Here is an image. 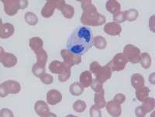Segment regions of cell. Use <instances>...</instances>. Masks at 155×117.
Returning a JSON list of instances; mask_svg holds the SVG:
<instances>
[{"label":"cell","instance_id":"33","mask_svg":"<svg viewBox=\"0 0 155 117\" xmlns=\"http://www.w3.org/2000/svg\"><path fill=\"white\" fill-rule=\"evenodd\" d=\"M40 78H41V81H42L45 85H51L54 81L53 77L51 76V75H48V74H45V73L43 74V75L40 77Z\"/></svg>","mask_w":155,"mask_h":117},{"label":"cell","instance_id":"6","mask_svg":"<svg viewBox=\"0 0 155 117\" xmlns=\"http://www.w3.org/2000/svg\"><path fill=\"white\" fill-rule=\"evenodd\" d=\"M1 97H5L9 93L17 94L20 92V85L19 82L15 81H7L1 85Z\"/></svg>","mask_w":155,"mask_h":117},{"label":"cell","instance_id":"12","mask_svg":"<svg viewBox=\"0 0 155 117\" xmlns=\"http://www.w3.org/2000/svg\"><path fill=\"white\" fill-rule=\"evenodd\" d=\"M70 68L69 66H68L65 63H62L58 60H54L50 64L49 69L52 73L58 74V75H62L63 73L65 72L67 70Z\"/></svg>","mask_w":155,"mask_h":117},{"label":"cell","instance_id":"23","mask_svg":"<svg viewBox=\"0 0 155 117\" xmlns=\"http://www.w3.org/2000/svg\"><path fill=\"white\" fill-rule=\"evenodd\" d=\"M131 83H132L133 87L135 89L143 86L144 84V79H143V75H139V74H134L131 77Z\"/></svg>","mask_w":155,"mask_h":117},{"label":"cell","instance_id":"24","mask_svg":"<svg viewBox=\"0 0 155 117\" xmlns=\"http://www.w3.org/2000/svg\"><path fill=\"white\" fill-rule=\"evenodd\" d=\"M60 10L62 13V14H63V16L65 18H67V19L72 18L74 14V7L70 5H67V4H64V5L61 8Z\"/></svg>","mask_w":155,"mask_h":117},{"label":"cell","instance_id":"3","mask_svg":"<svg viewBox=\"0 0 155 117\" xmlns=\"http://www.w3.org/2000/svg\"><path fill=\"white\" fill-rule=\"evenodd\" d=\"M37 61L33 67V73L37 77H41L45 71V64L48 60V54L44 50H38L36 52Z\"/></svg>","mask_w":155,"mask_h":117},{"label":"cell","instance_id":"19","mask_svg":"<svg viewBox=\"0 0 155 117\" xmlns=\"http://www.w3.org/2000/svg\"><path fill=\"white\" fill-rule=\"evenodd\" d=\"M149 92H150L149 89L147 87H144L143 85V86H141V87L136 89V96H137V99L139 101L143 102L148 96Z\"/></svg>","mask_w":155,"mask_h":117},{"label":"cell","instance_id":"14","mask_svg":"<svg viewBox=\"0 0 155 117\" xmlns=\"http://www.w3.org/2000/svg\"><path fill=\"white\" fill-rule=\"evenodd\" d=\"M104 31L111 36H119L122 31V28L118 23H109L104 27Z\"/></svg>","mask_w":155,"mask_h":117},{"label":"cell","instance_id":"25","mask_svg":"<svg viewBox=\"0 0 155 117\" xmlns=\"http://www.w3.org/2000/svg\"><path fill=\"white\" fill-rule=\"evenodd\" d=\"M69 90H70V93L72 96H78L83 93L84 88L82 87V85L80 83L74 82V83H73L72 85H71L70 88H69Z\"/></svg>","mask_w":155,"mask_h":117},{"label":"cell","instance_id":"32","mask_svg":"<svg viewBox=\"0 0 155 117\" xmlns=\"http://www.w3.org/2000/svg\"><path fill=\"white\" fill-rule=\"evenodd\" d=\"M113 20L117 23H124L126 20L125 13L124 12H118L113 16Z\"/></svg>","mask_w":155,"mask_h":117},{"label":"cell","instance_id":"28","mask_svg":"<svg viewBox=\"0 0 155 117\" xmlns=\"http://www.w3.org/2000/svg\"><path fill=\"white\" fill-rule=\"evenodd\" d=\"M141 65L144 69H148L151 64V58L150 56L147 53H143L140 54V60Z\"/></svg>","mask_w":155,"mask_h":117},{"label":"cell","instance_id":"8","mask_svg":"<svg viewBox=\"0 0 155 117\" xmlns=\"http://www.w3.org/2000/svg\"><path fill=\"white\" fill-rule=\"evenodd\" d=\"M127 62H128V60L125 57L124 54H117L113 57L112 61H110L112 70L115 71H122V70H124L125 68L126 64H127Z\"/></svg>","mask_w":155,"mask_h":117},{"label":"cell","instance_id":"5","mask_svg":"<svg viewBox=\"0 0 155 117\" xmlns=\"http://www.w3.org/2000/svg\"><path fill=\"white\" fill-rule=\"evenodd\" d=\"M140 50L139 48L132 44L126 45L124 50V55L128 61L132 64H137L140 60Z\"/></svg>","mask_w":155,"mask_h":117},{"label":"cell","instance_id":"10","mask_svg":"<svg viewBox=\"0 0 155 117\" xmlns=\"http://www.w3.org/2000/svg\"><path fill=\"white\" fill-rule=\"evenodd\" d=\"M1 62L5 67H14L17 63V58L12 54L5 53L1 47Z\"/></svg>","mask_w":155,"mask_h":117},{"label":"cell","instance_id":"4","mask_svg":"<svg viewBox=\"0 0 155 117\" xmlns=\"http://www.w3.org/2000/svg\"><path fill=\"white\" fill-rule=\"evenodd\" d=\"M4 3V9L6 14L13 16L19 9H25L28 5L27 1H2Z\"/></svg>","mask_w":155,"mask_h":117},{"label":"cell","instance_id":"7","mask_svg":"<svg viewBox=\"0 0 155 117\" xmlns=\"http://www.w3.org/2000/svg\"><path fill=\"white\" fill-rule=\"evenodd\" d=\"M64 5V1H48L41 11L43 17L49 18L54 13V9H61Z\"/></svg>","mask_w":155,"mask_h":117},{"label":"cell","instance_id":"27","mask_svg":"<svg viewBox=\"0 0 155 117\" xmlns=\"http://www.w3.org/2000/svg\"><path fill=\"white\" fill-rule=\"evenodd\" d=\"M92 43L94 44L95 47L97 49H99V50H103V49H105L106 47V45H107L106 39L104 37H101V36H97V37H95L93 41H92Z\"/></svg>","mask_w":155,"mask_h":117},{"label":"cell","instance_id":"1","mask_svg":"<svg viewBox=\"0 0 155 117\" xmlns=\"http://www.w3.org/2000/svg\"><path fill=\"white\" fill-rule=\"evenodd\" d=\"M92 32L88 27L79 26L69 36L67 41V50L73 54H85L92 47Z\"/></svg>","mask_w":155,"mask_h":117},{"label":"cell","instance_id":"9","mask_svg":"<svg viewBox=\"0 0 155 117\" xmlns=\"http://www.w3.org/2000/svg\"><path fill=\"white\" fill-rule=\"evenodd\" d=\"M61 54V57L64 60V63L70 67L81 62V56L73 54L68 50H62Z\"/></svg>","mask_w":155,"mask_h":117},{"label":"cell","instance_id":"30","mask_svg":"<svg viewBox=\"0 0 155 117\" xmlns=\"http://www.w3.org/2000/svg\"><path fill=\"white\" fill-rule=\"evenodd\" d=\"M125 13V17H126V20H128V21H134V20H137V18L138 16V12L137 10H136V9H130L128 11H125L124 12Z\"/></svg>","mask_w":155,"mask_h":117},{"label":"cell","instance_id":"17","mask_svg":"<svg viewBox=\"0 0 155 117\" xmlns=\"http://www.w3.org/2000/svg\"><path fill=\"white\" fill-rule=\"evenodd\" d=\"M35 111L40 116H47V114L50 113L49 108L46 102L44 101H37L35 104Z\"/></svg>","mask_w":155,"mask_h":117},{"label":"cell","instance_id":"29","mask_svg":"<svg viewBox=\"0 0 155 117\" xmlns=\"http://www.w3.org/2000/svg\"><path fill=\"white\" fill-rule=\"evenodd\" d=\"M24 19L26 20V22L31 26L36 25L37 22H38V18H37V16H36V14L31 13V12H29V13H26L24 16Z\"/></svg>","mask_w":155,"mask_h":117},{"label":"cell","instance_id":"22","mask_svg":"<svg viewBox=\"0 0 155 117\" xmlns=\"http://www.w3.org/2000/svg\"><path fill=\"white\" fill-rule=\"evenodd\" d=\"M30 47L34 52H37L41 50L43 47V41L41 38L33 37L30 40Z\"/></svg>","mask_w":155,"mask_h":117},{"label":"cell","instance_id":"26","mask_svg":"<svg viewBox=\"0 0 155 117\" xmlns=\"http://www.w3.org/2000/svg\"><path fill=\"white\" fill-rule=\"evenodd\" d=\"M143 111L145 113L150 112L152 109L154 108V99L152 98L147 97L143 101V106H142Z\"/></svg>","mask_w":155,"mask_h":117},{"label":"cell","instance_id":"20","mask_svg":"<svg viewBox=\"0 0 155 117\" xmlns=\"http://www.w3.org/2000/svg\"><path fill=\"white\" fill-rule=\"evenodd\" d=\"M95 103L98 108L102 109L106 106V101L104 99V91L103 89L101 91L98 92L95 95Z\"/></svg>","mask_w":155,"mask_h":117},{"label":"cell","instance_id":"13","mask_svg":"<svg viewBox=\"0 0 155 117\" xmlns=\"http://www.w3.org/2000/svg\"><path fill=\"white\" fill-rule=\"evenodd\" d=\"M62 100V95L56 89L50 90L47 93V102L51 106H54L61 102Z\"/></svg>","mask_w":155,"mask_h":117},{"label":"cell","instance_id":"34","mask_svg":"<svg viewBox=\"0 0 155 117\" xmlns=\"http://www.w3.org/2000/svg\"><path fill=\"white\" fill-rule=\"evenodd\" d=\"M102 83V82H100V81L97 79V78L96 79H95L92 83V89H93L95 92H99V91H101L102 89H103Z\"/></svg>","mask_w":155,"mask_h":117},{"label":"cell","instance_id":"16","mask_svg":"<svg viewBox=\"0 0 155 117\" xmlns=\"http://www.w3.org/2000/svg\"><path fill=\"white\" fill-rule=\"evenodd\" d=\"M14 33V27L10 23H1V32L0 37L2 39H5L13 34Z\"/></svg>","mask_w":155,"mask_h":117},{"label":"cell","instance_id":"35","mask_svg":"<svg viewBox=\"0 0 155 117\" xmlns=\"http://www.w3.org/2000/svg\"><path fill=\"white\" fill-rule=\"evenodd\" d=\"M90 115L92 117H94V116H102V112H101V110L100 109L98 108V107L96 106H92V107H91V109H90Z\"/></svg>","mask_w":155,"mask_h":117},{"label":"cell","instance_id":"11","mask_svg":"<svg viewBox=\"0 0 155 117\" xmlns=\"http://www.w3.org/2000/svg\"><path fill=\"white\" fill-rule=\"evenodd\" d=\"M112 75V68L110 62L105 65L104 67H100L98 72L95 74V76L98 80H99L100 82H105L107 81L108 79L110 78Z\"/></svg>","mask_w":155,"mask_h":117},{"label":"cell","instance_id":"31","mask_svg":"<svg viewBox=\"0 0 155 117\" xmlns=\"http://www.w3.org/2000/svg\"><path fill=\"white\" fill-rule=\"evenodd\" d=\"M73 109L77 112H83L85 110V109H86V104H85L84 101L78 100L73 105Z\"/></svg>","mask_w":155,"mask_h":117},{"label":"cell","instance_id":"36","mask_svg":"<svg viewBox=\"0 0 155 117\" xmlns=\"http://www.w3.org/2000/svg\"><path fill=\"white\" fill-rule=\"evenodd\" d=\"M70 75H71V71H70V68H69V69L67 70L65 72L63 73L62 75H59V77H58V80H59L61 82H64L69 79Z\"/></svg>","mask_w":155,"mask_h":117},{"label":"cell","instance_id":"38","mask_svg":"<svg viewBox=\"0 0 155 117\" xmlns=\"http://www.w3.org/2000/svg\"><path fill=\"white\" fill-rule=\"evenodd\" d=\"M126 98L124 94H117L114 98V101L116 102L119 103V104H122V103H124V102L125 101Z\"/></svg>","mask_w":155,"mask_h":117},{"label":"cell","instance_id":"40","mask_svg":"<svg viewBox=\"0 0 155 117\" xmlns=\"http://www.w3.org/2000/svg\"><path fill=\"white\" fill-rule=\"evenodd\" d=\"M6 112H5L4 109L1 110V116H9V115H10V116H13L12 112H11L9 109L6 110Z\"/></svg>","mask_w":155,"mask_h":117},{"label":"cell","instance_id":"18","mask_svg":"<svg viewBox=\"0 0 155 117\" xmlns=\"http://www.w3.org/2000/svg\"><path fill=\"white\" fill-rule=\"evenodd\" d=\"M92 75L89 71H86L81 73L80 75V84L82 85L83 88H88L92 85Z\"/></svg>","mask_w":155,"mask_h":117},{"label":"cell","instance_id":"39","mask_svg":"<svg viewBox=\"0 0 155 117\" xmlns=\"http://www.w3.org/2000/svg\"><path fill=\"white\" fill-rule=\"evenodd\" d=\"M136 115H137V116L138 117L144 116V115H146V113H145L144 111H143L142 106H138L137 108V109H136Z\"/></svg>","mask_w":155,"mask_h":117},{"label":"cell","instance_id":"21","mask_svg":"<svg viewBox=\"0 0 155 117\" xmlns=\"http://www.w3.org/2000/svg\"><path fill=\"white\" fill-rule=\"evenodd\" d=\"M120 5L117 1L114 0H109L106 2V9L109 13L116 14V13L120 12Z\"/></svg>","mask_w":155,"mask_h":117},{"label":"cell","instance_id":"37","mask_svg":"<svg viewBox=\"0 0 155 117\" xmlns=\"http://www.w3.org/2000/svg\"><path fill=\"white\" fill-rule=\"evenodd\" d=\"M101 66L99 65V64L98 62H96V61H94V62H92V64H90V71H92V73H94V74H96L97 72H98V71L99 70V68H100Z\"/></svg>","mask_w":155,"mask_h":117},{"label":"cell","instance_id":"2","mask_svg":"<svg viewBox=\"0 0 155 117\" xmlns=\"http://www.w3.org/2000/svg\"><path fill=\"white\" fill-rule=\"evenodd\" d=\"M83 13L81 21L88 26H100L106 22L105 16L98 13L96 8L92 3L85 4L82 7Z\"/></svg>","mask_w":155,"mask_h":117},{"label":"cell","instance_id":"15","mask_svg":"<svg viewBox=\"0 0 155 117\" xmlns=\"http://www.w3.org/2000/svg\"><path fill=\"white\" fill-rule=\"evenodd\" d=\"M106 108H107V112L112 116H120L121 115V107H120L119 103L116 102L115 101L109 102L108 103Z\"/></svg>","mask_w":155,"mask_h":117}]
</instances>
